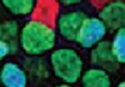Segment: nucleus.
<instances>
[{
  "instance_id": "dca6fc26",
  "label": "nucleus",
  "mask_w": 125,
  "mask_h": 87,
  "mask_svg": "<svg viewBox=\"0 0 125 87\" xmlns=\"http://www.w3.org/2000/svg\"><path fill=\"white\" fill-rule=\"evenodd\" d=\"M98 1H103V0H98Z\"/></svg>"
},
{
  "instance_id": "4468645a",
  "label": "nucleus",
  "mask_w": 125,
  "mask_h": 87,
  "mask_svg": "<svg viewBox=\"0 0 125 87\" xmlns=\"http://www.w3.org/2000/svg\"><path fill=\"white\" fill-rule=\"evenodd\" d=\"M55 87H73L72 85H69V84H61V85H57V86Z\"/></svg>"
},
{
  "instance_id": "39448f33",
  "label": "nucleus",
  "mask_w": 125,
  "mask_h": 87,
  "mask_svg": "<svg viewBox=\"0 0 125 87\" xmlns=\"http://www.w3.org/2000/svg\"><path fill=\"white\" fill-rule=\"evenodd\" d=\"M98 17L104 22L109 30L117 32L125 28V1L109 0L100 10Z\"/></svg>"
},
{
  "instance_id": "2eb2a0df",
  "label": "nucleus",
  "mask_w": 125,
  "mask_h": 87,
  "mask_svg": "<svg viewBox=\"0 0 125 87\" xmlns=\"http://www.w3.org/2000/svg\"><path fill=\"white\" fill-rule=\"evenodd\" d=\"M118 87H125V80H123L122 82H119V85H118Z\"/></svg>"
},
{
  "instance_id": "f257e3e1",
  "label": "nucleus",
  "mask_w": 125,
  "mask_h": 87,
  "mask_svg": "<svg viewBox=\"0 0 125 87\" xmlns=\"http://www.w3.org/2000/svg\"><path fill=\"white\" fill-rule=\"evenodd\" d=\"M56 45V33L46 23L38 19L28 21L21 30L20 46L29 56H40Z\"/></svg>"
},
{
  "instance_id": "ddd939ff",
  "label": "nucleus",
  "mask_w": 125,
  "mask_h": 87,
  "mask_svg": "<svg viewBox=\"0 0 125 87\" xmlns=\"http://www.w3.org/2000/svg\"><path fill=\"white\" fill-rule=\"evenodd\" d=\"M60 4L64 5V6H72V5H77V4H80L84 0H57Z\"/></svg>"
},
{
  "instance_id": "f03ea898",
  "label": "nucleus",
  "mask_w": 125,
  "mask_h": 87,
  "mask_svg": "<svg viewBox=\"0 0 125 87\" xmlns=\"http://www.w3.org/2000/svg\"><path fill=\"white\" fill-rule=\"evenodd\" d=\"M53 74L64 84H77L84 73V62L80 54L68 47L52 51L50 57Z\"/></svg>"
},
{
  "instance_id": "1a4fd4ad",
  "label": "nucleus",
  "mask_w": 125,
  "mask_h": 87,
  "mask_svg": "<svg viewBox=\"0 0 125 87\" xmlns=\"http://www.w3.org/2000/svg\"><path fill=\"white\" fill-rule=\"evenodd\" d=\"M20 28L18 23L13 19H9L0 23V40L5 41L10 46L11 53H16L20 46Z\"/></svg>"
},
{
  "instance_id": "20e7f679",
  "label": "nucleus",
  "mask_w": 125,
  "mask_h": 87,
  "mask_svg": "<svg viewBox=\"0 0 125 87\" xmlns=\"http://www.w3.org/2000/svg\"><path fill=\"white\" fill-rule=\"evenodd\" d=\"M86 18L87 16L83 11H71L61 15L57 19V29L60 35L67 41L77 43L79 30Z\"/></svg>"
},
{
  "instance_id": "f8f14e48",
  "label": "nucleus",
  "mask_w": 125,
  "mask_h": 87,
  "mask_svg": "<svg viewBox=\"0 0 125 87\" xmlns=\"http://www.w3.org/2000/svg\"><path fill=\"white\" fill-rule=\"evenodd\" d=\"M10 53H11L10 46L5 43V41L0 40V61H2L4 58H6Z\"/></svg>"
},
{
  "instance_id": "7ed1b4c3",
  "label": "nucleus",
  "mask_w": 125,
  "mask_h": 87,
  "mask_svg": "<svg viewBox=\"0 0 125 87\" xmlns=\"http://www.w3.org/2000/svg\"><path fill=\"white\" fill-rule=\"evenodd\" d=\"M107 30V26L100 17H87L79 30L77 44L83 48H92L103 41Z\"/></svg>"
},
{
  "instance_id": "423d86ee",
  "label": "nucleus",
  "mask_w": 125,
  "mask_h": 87,
  "mask_svg": "<svg viewBox=\"0 0 125 87\" xmlns=\"http://www.w3.org/2000/svg\"><path fill=\"white\" fill-rule=\"evenodd\" d=\"M90 61L95 67L101 68L108 73H114L119 69V62L112 51V43L106 40L91 48Z\"/></svg>"
},
{
  "instance_id": "9b49d317",
  "label": "nucleus",
  "mask_w": 125,
  "mask_h": 87,
  "mask_svg": "<svg viewBox=\"0 0 125 87\" xmlns=\"http://www.w3.org/2000/svg\"><path fill=\"white\" fill-rule=\"evenodd\" d=\"M112 51L119 62V64H125V28L115 32L112 39Z\"/></svg>"
},
{
  "instance_id": "0eeeda50",
  "label": "nucleus",
  "mask_w": 125,
  "mask_h": 87,
  "mask_svg": "<svg viewBox=\"0 0 125 87\" xmlns=\"http://www.w3.org/2000/svg\"><path fill=\"white\" fill-rule=\"evenodd\" d=\"M0 82L4 87H27L28 76L21 65L7 62L0 70Z\"/></svg>"
},
{
  "instance_id": "6e6552de",
  "label": "nucleus",
  "mask_w": 125,
  "mask_h": 87,
  "mask_svg": "<svg viewBox=\"0 0 125 87\" xmlns=\"http://www.w3.org/2000/svg\"><path fill=\"white\" fill-rule=\"evenodd\" d=\"M82 87H112V79L108 71L101 68H90L82 75Z\"/></svg>"
},
{
  "instance_id": "9d476101",
  "label": "nucleus",
  "mask_w": 125,
  "mask_h": 87,
  "mask_svg": "<svg viewBox=\"0 0 125 87\" xmlns=\"http://www.w3.org/2000/svg\"><path fill=\"white\" fill-rule=\"evenodd\" d=\"M37 0H1L2 6L15 16H28L35 7Z\"/></svg>"
}]
</instances>
